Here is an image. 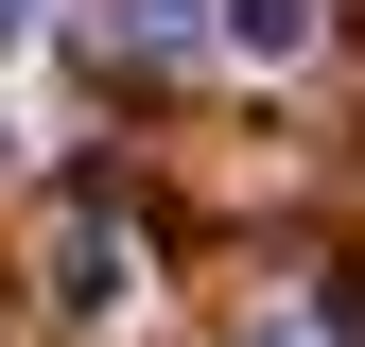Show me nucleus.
I'll return each mask as SVG.
<instances>
[{"mask_svg": "<svg viewBox=\"0 0 365 347\" xmlns=\"http://www.w3.org/2000/svg\"><path fill=\"white\" fill-rule=\"evenodd\" d=\"M53 295H70V313H105V295H122V208H105V191H70V226H53Z\"/></svg>", "mask_w": 365, "mask_h": 347, "instance_id": "1", "label": "nucleus"}, {"mask_svg": "<svg viewBox=\"0 0 365 347\" xmlns=\"http://www.w3.org/2000/svg\"><path fill=\"white\" fill-rule=\"evenodd\" d=\"M209 35H226L244 70H296V53H313V0H209Z\"/></svg>", "mask_w": 365, "mask_h": 347, "instance_id": "2", "label": "nucleus"}, {"mask_svg": "<svg viewBox=\"0 0 365 347\" xmlns=\"http://www.w3.org/2000/svg\"><path fill=\"white\" fill-rule=\"evenodd\" d=\"M192 18H209V0H122V53H174Z\"/></svg>", "mask_w": 365, "mask_h": 347, "instance_id": "3", "label": "nucleus"}, {"mask_svg": "<svg viewBox=\"0 0 365 347\" xmlns=\"http://www.w3.org/2000/svg\"><path fill=\"white\" fill-rule=\"evenodd\" d=\"M244 347H348V313H313V295H296V313H279V330H244Z\"/></svg>", "mask_w": 365, "mask_h": 347, "instance_id": "4", "label": "nucleus"}, {"mask_svg": "<svg viewBox=\"0 0 365 347\" xmlns=\"http://www.w3.org/2000/svg\"><path fill=\"white\" fill-rule=\"evenodd\" d=\"M0 35H35V0H0Z\"/></svg>", "mask_w": 365, "mask_h": 347, "instance_id": "5", "label": "nucleus"}]
</instances>
